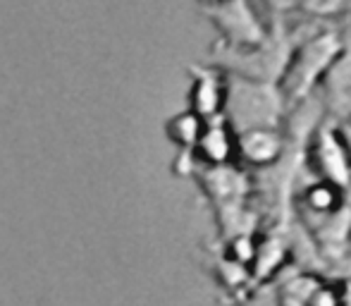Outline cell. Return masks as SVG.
I'll return each mask as SVG.
<instances>
[{"label": "cell", "mask_w": 351, "mask_h": 306, "mask_svg": "<svg viewBox=\"0 0 351 306\" xmlns=\"http://www.w3.org/2000/svg\"><path fill=\"white\" fill-rule=\"evenodd\" d=\"M342 306H351V285H347V292H344Z\"/></svg>", "instance_id": "1"}]
</instances>
